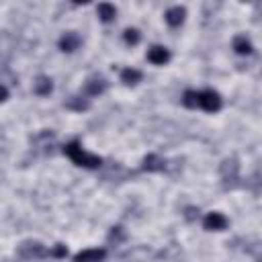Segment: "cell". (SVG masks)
Returning a JSON list of instances; mask_svg holds the SVG:
<instances>
[{"label":"cell","instance_id":"obj_3","mask_svg":"<svg viewBox=\"0 0 262 262\" xmlns=\"http://www.w3.org/2000/svg\"><path fill=\"white\" fill-rule=\"evenodd\" d=\"M219 174H221V180L227 184V186H233L237 182V176H239V164L235 158H227L223 160L221 168H219Z\"/></svg>","mask_w":262,"mask_h":262},{"label":"cell","instance_id":"obj_16","mask_svg":"<svg viewBox=\"0 0 262 262\" xmlns=\"http://www.w3.org/2000/svg\"><path fill=\"white\" fill-rule=\"evenodd\" d=\"M139 80H141V72L135 70V68H125L121 72V82L127 84V86H135Z\"/></svg>","mask_w":262,"mask_h":262},{"label":"cell","instance_id":"obj_7","mask_svg":"<svg viewBox=\"0 0 262 262\" xmlns=\"http://www.w3.org/2000/svg\"><path fill=\"white\" fill-rule=\"evenodd\" d=\"M80 43H82L80 35L74 33V31H70V33H66V35L59 39V49L66 51V53H72V51H76V49L80 47Z\"/></svg>","mask_w":262,"mask_h":262},{"label":"cell","instance_id":"obj_4","mask_svg":"<svg viewBox=\"0 0 262 262\" xmlns=\"http://www.w3.org/2000/svg\"><path fill=\"white\" fill-rule=\"evenodd\" d=\"M49 252L39 244V242H25L20 248H18V256L20 258H27V260H31V258H43V256H47Z\"/></svg>","mask_w":262,"mask_h":262},{"label":"cell","instance_id":"obj_8","mask_svg":"<svg viewBox=\"0 0 262 262\" xmlns=\"http://www.w3.org/2000/svg\"><path fill=\"white\" fill-rule=\"evenodd\" d=\"M104 90H106V80L100 78V76H94V78H90V80L84 84L86 96H98V94H102Z\"/></svg>","mask_w":262,"mask_h":262},{"label":"cell","instance_id":"obj_13","mask_svg":"<svg viewBox=\"0 0 262 262\" xmlns=\"http://www.w3.org/2000/svg\"><path fill=\"white\" fill-rule=\"evenodd\" d=\"M96 12H98V18H100L102 23H111V20H115V16H117V8H115L113 4H108V2H100V4L96 6Z\"/></svg>","mask_w":262,"mask_h":262},{"label":"cell","instance_id":"obj_10","mask_svg":"<svg viewBox=\"0 0 262 262\" xmlns=\"http://www.w3.org/2000/svg\"><path fill=\"white\" fill-rule=\"evenodd\" d=\"M184 16H186V8L184 6H172L166 10V23L170 27H180L184 23Z\"/></svg>","mask_w":262,"mask_h":262},{"label":"cell","instance_id":"obj_18","mask_svg":"<svg viewBox=\"0 0 262 262\" xmlns=\"http://www.w3.org/2000/svg\"><path fill=\"white\" fill-rule=\"evenodd\" d=\"M66 254H68V248L61 246V244H57V246H53V248L49 250V256H55V258H63Z\"/></svg>","mask_w":262,"mask_h":262},{"label":"cell","instance_id":"obj_5","mask_svg":"<svg viewBox=\"0 0 262 262\" xmlns=\"http://www.w3.org/2000/svg\"><path fill=\"white\" fill-rule=\"evenodd\" d=\"M203 227L209 229V231H223L227 227V219L221 213H209L203 219Z\"/></svg>","mask_w":262,"mask_h":262},{"label":"cell","instance_id":"obj_17","mask_svg":"<svg viewBox=\"0 0 262 262\" xmlns=\"http://www.w3.org/2000/svg\"><path fill=\"white\" fill-rule=\"evenodd\" d=\"M123 39H125V43H129V45H137L139 39H141V35H139L137 29H127V31L123 33Z\"/></svg>","mask_w":262,"mask_h":262},{"label":"cell","instance_id":"obj_14","mask_svg":"<svg viewBox=\"0 0 262 262\" xmlns=\"http://www.w3.org/2000/svg\"><path fill=\"white\" fill-rule=\"evenodd\" d=\"M51 88H53V84H51V78H47V76H39L33 84V90L39 96H47L51 92Z\"/></svg>","mask_w":262,"mask_h":262},{"label":"cell","instance_id":"obj_6","mask_svg":"<svg viewBox=\"0 0 262 262\" xmlns=\"http://www.w3.org/2000/svg\"><path fill=\"white\" fill-rule=\"evenodd\" d=\"M106 256V250L102 248H92V250H82L74 256V262H100L104 260Z\"/></svg>","mask_w":262,"mask_h":262},{"label":"cell","instance_id":"obj_11","mask_svg":"<svg viewBox=\"0 0 262 262\" xmlns=\"http://www.w3.org/2000/svg\"><path fill=\"white\" fill-rule=\"evenodd\" d=\"M145 172H162L164 168H166V162L160 158V156H156V154H147L145 158H143V166H141Z\"/></svg>","mask_w":262,"mask_h":262},{"label":"cell","instance_id":"obj_1","mask_svg":"<svg viewBox=\"0 0 262 262\" xmlns=\"http://www.w3.org/2000/svg\"><path fill=\"white\" fill-rule=\"evenodd\" d=\"M63 154H66L76 166H82V168L94 170V168H100V164H102V158H100V156H94V154L84 151L82 145H80V141H76V139L63 145Z\"/></svg>","mask_w":262,"mask_h":262},{"label":"cell","instance_id":"obj_9","mask_svg":"<svg viewBox=\"0 0 262 262\" xmlns=\"http://www.w3.org/2000/svg\"><path fill=\"white\" fill-rule=\"evenodd\" d=\"M147 59L154 63V66H164L168 59H170V51L162 45H154L149 51H147Z\"/></svg>","mask_w":262,"mask_h":262},{"label":"cell","instance_id":"obj_19","mask_svg":"<svg viewBox=\"0 0 262 262\" xmlns=\"http://www.w3.org/2000/svg\"><path fill=\"white\" fill-rule=\"evenodd\" d=\"M184 217H186L188 221H194V219L199 217V209H194V207H186V211H184Z\"/></svg>","mask_w":262,"mask_h":262},{"label":"cell","instance_id":"obj_2","mask_svg":"<svg viewBox=\"0 0 262 262\" xmlns=\"http://www.w3.org/2000/svg\"><path fill=\"white\" fill-rule=\"evenodd\" d=\"M196 106L207 113H217L221 108V96L215 90H203L196 92Z\"/></svg>","mask_w":262,"mask_h":262},{"label":"cell","instance_id":"obj_15","mask_svg":"<svg viewBox=\"0 0 262 262\" xmlns=\"http://www.w3.org/2000/svg\"><path fill=\"white\" fill-rule=\"evenodd\" d=\"M233 51L239 53V55H248V53H252V43H250V39L244 37V35H237V37L233 39Z\"/></svg>","mask_w":262,"mask_h":262},{"label":"cell","instance_id":"obj_12","mask_svg":"<svg viewBox=\"0 0 262 262\" xmlns=\"http://www.w3.org/2000/svg\"><path fill=\"white\" fill-rule=\"evenodd\" d=\"M88 106H90V100H88L86 96H80V94L70 96V98L66 100V108H70V111L82 113V111H88Z\"/></svg>","mask_w":262,"mask_h":262},{"label":"cell","instance_id":"obj_20","mask_svg":"<svg viewBox=\"0 0 262 262\" xmlns=\"http://www.w3.org/2000/svg\"><path fill=\"white\" fill-rule=\"evenodd\" d=\"M6 98H8V90L4 86H0V102H4Z\"/></svg>","mask_w":262,"mask_h":262}]
</instances>
